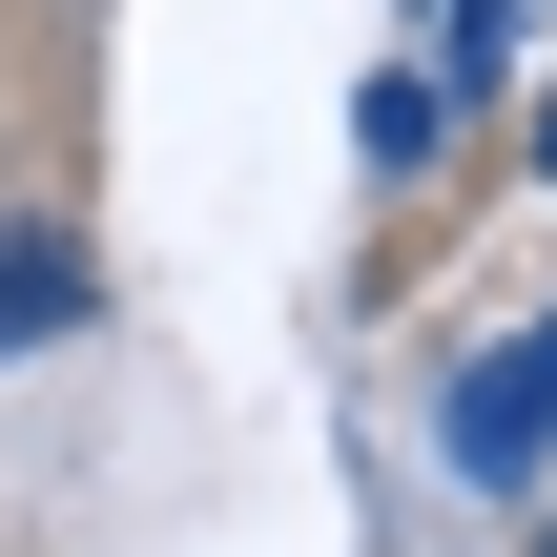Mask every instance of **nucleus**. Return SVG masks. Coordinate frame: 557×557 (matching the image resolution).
Instances as JSON below:
<instances>
[{
    "label": "nucleus",
    "mask_w": 557,
    "mask_h": 557,
    "mask_svg": "<svg viewBox=\"0 0 557 557\" xmlns=\"http://www.w3.org/2000/svg\"><path fill=\"white\" fill-rule=\"evenodd\" d=\"M537 165H557V103H537Z\"/></svg>",
    "instance_id": "nucleus-3"
},
{
    "label": "nucleus",
    "mask_w": 557,
    "mask_h": 557,
    "mask_svg": "<svg viewBox=\"0 0 557 557\" xmlns=\"http://www.w3.org/2000/svg\"><path fill=\"white\" fill-rule=\"evenodd\" d=\"M434 434H455V475H537V455H557V331H517V351H475Z\"/></svg>",
    "instance_id": "nucleus-1"
},
{
    "label": "nucleus",
    "mask_w": 557,
    "mask_h": 557,
    "mask_svg": "<svg viewBox=\"0 0 557 557\" xmlns=\"http://www.w3.org/2000/svg\"><path fill=\"white\" fill-rule=\"evenodd\" d=\"M537 557H557V537H537Z\"/></svg>",
    "instance_id": "nucleus-4"
},
{
    "label": "nucleus",
    "mask_w": 557,
    "mask_h": 557,
    "mask_svg": "<svg viewBox=\"0 0 557 557\" xmlns=\"http://www.w3.org/2000/svg\"><path fill=\"white\" fill-rule=\"evenodd\" d=\"M21 331H83V248H0V351Z\"/></svg>",
    "instance_id": "nucleus-2"
}]
</instances>
